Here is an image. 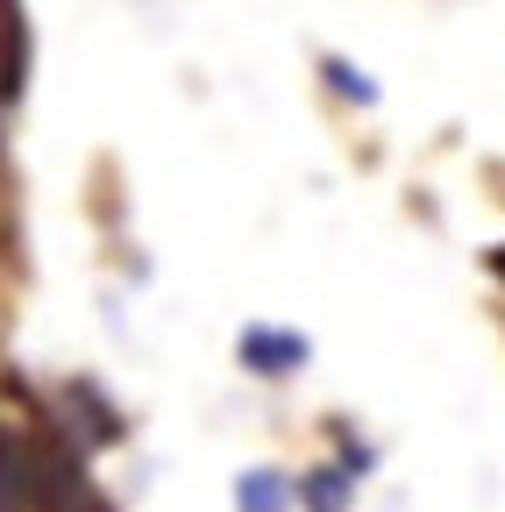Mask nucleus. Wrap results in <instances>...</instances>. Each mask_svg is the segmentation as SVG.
<instances>
[{"label": "nucleus", "instance_id": "1", "mask_svg": "<svg viewBox=\"0 0 505 512\" xmlns=\"http://www.w3.org/2000/svg\"><path fill=\"white\" fill-rule=\"evenodd\" d=\"M0 512H114L93 477L86 448L57 427H0Z\"/></svg>", "mask_w": 505, "mask_h": 512}, {"label": "nucleus", "instance_id": "2", "mask_svg": "<svg viewBox=\"0 0 505 512\" xmlns=\"http://www.w3.org/2000/svg\"><path fill=\"white\" fill-rule=\"evenodd\" d=\"M65 413H72V420L57 427V434H65L72 448H114L121 434H129V420H121V406H114V399L100 392L93 377H72V384H65Z\"/></svg>", "mask_w": 505, "mask_h": 512}, {"label": "nucleus", "instance_id": "3", "mask_svg": "<svg viewBox=\"0 0 505 512\" xmlns=\"http://www.w3.org/2000/svg\"><path fill=\"white\" fill-rule=\"evenodd\" d=\"M235 356H242V370H249V377H292V370H306V363H313V342H306L299 328H271V320H249V328L235 335Z\"/></svg>", "mask_w": 505, "mask_h": 512}, {"label": "nucleus", "instance_id": "4", "mask_svg": "<svg viewBox=\"0 0 505 512\" xmlns=\"http://www.w3.org/2000/svg\"><path fill=\"white\" fill-rule=\"evenodd\" d=\"M349 491H356V477L342 463H321V470H306L292 484V505L299 512H349Z\"/></svg>", "mask_w": 505, "mask_h": 512}, {"label": "nucleus", "instance_id": "5", "mask_svg": "<svg viewBox=\"0 0 505 512\" xmlns=\"http://www.w3.org/2000/svg\"><path fill=\"white\" fill-rule=\"evenodd\" d=\"M235 512H292V477L285 470H242L235 477Z\"/></svg>", "mask_w": 505, "mask_h": 512}, {"label": "nucleus", "instance_id": "6", "mask_svg": "<svg viewBox=\"0 0 505 512\" xmlns=\"http://www.w3.org/2000/svg\"><path fill=\"white\" fill-rule=\"evenodd\" d=\"M321 79H328L342 100H356V107H377V79L363 72V64H349V57H321Z\"/></svg>", "mask_w": 505, "mask_h": 512}]
</instances>
